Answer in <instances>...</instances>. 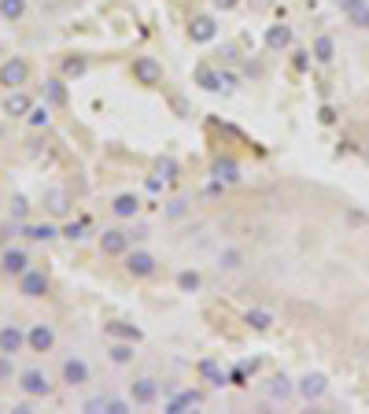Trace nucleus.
I'll return each mask as SVG.
<instances>
[{
  "mask_svg": "<svg viewBox=\"0 0 369 414\" xmlns=\"http://www.w3.org/2000/svg\"><path fill=\"white\" fill-rule=\"evenodd\" d=\"M200 285H203L200 270H181V274H178V289H181V292H200Z\"/></svg>",
  "mask_w": 369,
  "mask_h": 414,
  "instance_id": "nucleus-30",
  "label": "nucleus"
},
{
  "mask_svg": "<svg viewBox=\"0 0 369 414\" xmlns=\"http://www.w3.org/2000/svg\"><path fill=\"white\" fill-rule=\"evenodd\" d=\"M15 377V355H0V381Z\"/></svg>",
  "mask_w": 369,
  "mask_h": 414,
  "instance_id": "nucleus-36",
  "label": "nucleus"
},
{
  "mask_svg": "<svg viewBox=\"0 0 369 414\" xmlns=\"http://www.w3.org/2000/svg\"><path fill=\"white\" fill-rule=\"evenodd\" d=\"M85 67H89L85 56H67V59H63V78H82Z\"/></svg>",
  "mask_w": 369,
  "mask_h": 414,
  "instance_id": "nucleus-31",
  "label": "nucleus"
},
{
  "mask_svg": "<svg viewBox=\"0 0 369 414\" xmlns=\"http://www.w3.org/2000/svg\"><path fill=\"white\" fill-rule=\"evenodd\" d=\"M23 348H26L23 326H0V355H19Z\"/></svg>",
  "mask_w": 369,
  "mask_h": 414,
  "instance_id": "nucleus-13",
  "label": "nucleus"
},
{
  "mask_svg": "<svg viewBox=\"0 0 369 414\" xmlns=\"http://www.w3.org/2000/svg\"><path fill=\"white\" fill-rule=\"evenodd\" d=\"M362 4H366V0H336V8H340L343 15H351L354 8H362Z\"/></svg>",
  "mask_w": 369,
  "mask_h": 414,
  "instance_id": "nucleus-42",
  "label": "nucleus"
},
{
  "mask_svg": "<svg viewBox=\"0 0 369 414\" xmlns=\"http://www.w3.org/2000/svg\"><path fill=\"white\" fill-rule=\"evenodd\" d=\"M310 59L314 63H321V67H329V63L336 59V41L329 34H321V37H314V48H310Z\"/></svg>",
  "mask_w": 369,
  "mask_h": 414,
  "instance_id": "nucleus-25",
  "label": "nucleus"
},
{
  "mask_svg": "<svg viewBox=\"0 0 369 414\" xmlns=\"http://www.w3.org/2000/svg\"><path fill=\"white\" fill-rule=\"evenodd\" d=\"M244 267V252L240 248H222L218 252V270H240Z\"/></svg>",
  "mask_w": 369,
  "mask_h": 414,
  "instance_id": "nucleus-28",
  "label": "nucleus"
},
{
  "mask_svg": "<svg viewBox=\"0 0 369 414\" xmlns=\"http://www.w3.org/2000/svg\"><path fill=\"white\" fill-rule=\"evenodd\" d=\"M211 174H214V182L218 185H236L240 182V163H236V159H214V167H211Z\"/></svg>",
  "mask_w": 369,
  "mask_h": 414,
  "instance_id": "nucleus-14",
  "label": "nucleus"
},
{
  "mask_svg": "<svg viewBox=\"0 0 369 414\" xmlns=\"http://www.w3.org/2000/svg\"><path fill=\"white\" fill-rule=\"evenodd\" d=\"M45 207H48V215H56V218L70 215V193H67V189H48V193H45Z\"/></svg>",
  "mask_w": 369,
  "mask_h": 414,
  "instance_id": "nucleus-24",
  "label": "nucleus"
},
{
  "mask_svg": "<svg viewBox=\"0 0 369 414\" xmlns=\"http://www.w3.org/2000/svg\"><path fill=\"white\" fill-rule=\"evenodd\" d=\"M325 392H329V377H325L321 370H310V374H303V377L296 381V396H299L303 403H318Z\"/></svg>",
  "mask_w": 369,
  "mask_h": 414,
  "instance_id": "nucleus-3",
  "label": "nucleus"
},
{
  "mask_svg": "<svg viewBox=\"0 0 369 414\" xmlns=\"http://www.w3.org/2000/svg\"><path fill=\"white\" fill-rule=\"evenodd\" d=\"M26 78H30V63L23 56H12L8 63H0V86L19 89V86H26Z\"/></svg>",
  "mask_w": 369,
  "mask_h": 414,
  "instance_id": "nucleus-7",
  "label": "nucleus"
},
{
  "mask_svg": "<svg viewBox=\"0 0 369 414\" xmlns=\"http://www.w3.org/2000/svg\"><path fill=\"white\" fill-rule=\"evenodd\" d=\"M19 388H23L26 399H48L56 385H52V377L45 374V370L30 366V370H23V374H19Z\"/></svg>",
  "mask_w": 369,
  "mask_h": 414,
  "instance_id": "nucleus-1",
  "label": "nucleus"
},
{
  "mask_svg": "<svg viewBox=\"0 0 369 414\" xmlns=\"http://www.w3.org/2000/svg\"><path fill=\"white\" fill-rule=\"evenodd\" d=\"M133 411V399H111L104 396V414H129Z\"/></svg>",
  "mask_w": 369,
  "mask_h": 414,
  "instance_id": "nucleus-33",
  "label": "nucleus"
},
{
  "mask_svg": "<svg viewBox=\"0 0 369 414\" xmlns=\"http://www.w3.org/2000/svg\"><path fill=\"white\" fill-rule=\"evenodd\" d=\"M48 100H52V104H63V100H67V89H63V82H48Z\"/></svg>",
  "mask_w": 369,
  "mask_h": 414,
  "instance_id": "nucleus-39",
  "label": "nucleus"
},
{
  "mask_svg": "<svg viewBox=\"0 0 369 414\" xmlns=\"http://www.w3.org/2000/svg\"><path fill=\"white\" fill-rule=\"evenodd\" d=\"M200 403H203V392H196V388H184V392H178L173 399L162 403V411H167V414H184L189 407H200Z\"/></svg>",
  "mask_w": 369,
  "mask_h": 414,
  "instance_id": "nucleus-15",
  "label": "nucleus"
},
{
  "mask_svg": "<svg viewBox=\"0 0 369 414\" xmlns=\"http://www.w3.org/2000/svg\"><path fill=\"white\" fill-rule=\"evenodd\" d=\"M104 333L111 341H133V344H140V337H144L133 322H104Z\"/></svg>",
  "mask_w": 369,
  "mask_h": 414,
  "instance_id": "nucleus-23",
  "label": "nucleus"
},
{
  "mask_svg": "<svg viewBox=\"0 0 369 414\" xmlns=\"http://www.w3.org/2000/svg\"><path fill=\"white\" fill-rule=\"evenodd\" d=\"M292 37H296V34H292V26H285V23H277V26H269L266 30V48L269 52H285V48H292Z\"/></svg>",
  "mask_w": 369,
  "mask_h": 414,
  "instance_id": "nucleus-17",
  "label": "nucleus"
},
{
  "mask_svg": "<svg viewBox=\"0 0 369 414\" xmlns=\"http://www.w3.org/2000/svg\"><path fill=\"white\" fill-rule=\"evenodd\" d=\"M347 23H351L354 30H369V0H366L362 8H354L351 15H347Z\"/></svg>",
  "mask_w": 369,
  "mask_h": 414,
  "instance_id": "nucleus-34",
  "label": "nucleus"
},
{
  "mask_svg": "<svg viewBox=\"0 0 369 414\" xmlns=\"http://www.w3.org/2000/svg\"><path fill=\"white\" fill-rule=\"evenodd\" d=\"M133 341H111V348H107V359H111L115 366H129L133 363Z\"/></svg>",
  "mask_w": 369,
  "mask_h": 414,
  "instance_id": "nucleus-26",
  "label": "nucleus"
},
{
  "mask_svg": "<svg viewBox=\"0 0 369 414\" xmlns=\"http://www.w3.org/2000/svg\"><path fill=\"white\" fill-rule=\"evenodd\" d=\"M229 381H233V385H247V366H233L229 370Z\"/></svg>",
  "mask_w": 369,
  "mask_h": 414,
  "instance_id": "nucleus-40",
  "label": "nucleus"
},
{
  "mask_svg": "<svg viewBox=\"0 0 369 414\" xmlns=\"http://www.w3.org/2000/svg\"><path fill=\"white\" fill-rule=\"evenodd\" d=\"M292 392H296V385H292V377H285V374H274V377H269V385H266L269 399H288Z\"/></svg>",
  "mask_w": 369,
  "mask_h": 414,
  "instance_id": "nucleus-27",
  "label": "nucleus"
},
{
  "mask_svg": "<svg viewBox=\"0 0 369 414\" xmlns=\"http://www.w3.org/2000/svg\"><path fill=\"white\" fill-rule=\"evenodd\" d=\"M30 270V252L26 248H4L0 252V274H8V278H19V274Z\"/></svg>",
  "mask_w": 369,
  "mask_h": 414,
  "instance_id": "nucleus-8",
  "label": "nucleus"
},
{
  "mask_svg": "<svg viewBox=\"0 0 369 414\" xmlns=\"http://www.w3.org/2000/svg\"><path fill=\"white\" fill-rule=\"evenodd\" d=\"M126 274L129 278H151V274L159 270V259L151 256V252H144V248H133V252H126Z\"/></svg>",
  "mask_w": 369,
  "mask_h": 414,
  "instance_id": "nucleus-4",
  "label": "nucleus"
},
{
  "mask_svg": "<svg viewBox=\"0 0 369 414\" xmlns=\"http://www.w3.org/2000/svg\"><path fill=\"white\" fill-rule=\"evenodd\" d=\"M59 377H63V385H67V388H82V385H89V381H93V370H89V363H85L82 355H67V359H63V366H59Z\"/></svg>",
  "mask_w": 369,
  "mask_h": 414,
  "instance_id": "nucleus-2",
  "label": "nucleus"
},
{
  "mask_svg": "<svg viewBox=\"0 0 369 414\" xmlns=\"http://www.w3.org/2000/svg\"><path fill=\"white\" fill-rule=\"evenodd\" d=\"M189 37H192V45H211V41L218 37L214 15H192L189 19Z\"/></svg>",
  "mask_w": 369,
  "mask_h": 414,
  "instance_id": "nucleus-10",
  "label": "nucleus"
},
{
  "mask_svg": "<svg viewBox=\"0 0 369 414\" xmlns=\"http://www.w3.org/2000/svg\"><path fill=\"white\" fill-rule=\"evenodd\" d=\"M133 82L137 86H159L162 82V63L155 59V56H137L133 59Z\"/></svg>",
  "mask_w": 369,
  "mask_h": 414,
  "instance_id": "nucleus-6",
  "label": "nucleus"
},
{
  "mask_svg": "<svg viewBox=\"0 0 369 414\" xmlns=\"http://www.w3.org/2000/svg\"><path fill=\"white\" fill-rule=\"evenodd\" d=\"M19 292L30 296V300H41V296L48 292V274L37 270V267H30L26 274H19Z\"/></svg>",
  "mask_w": 369,
  "mask_h": 414,
  "instance_id": "nucleus-11",
  "label": "nucleus"
},
{
  "mask_svg": "<svg viewBox=\"0 0 369 414\" xmlns=\"http://www.w3.org/2000/svg\"><path fill=\"white\" fill-rule=\"evenodd\" d=\"M23 237L37 241V244H48V241L59 237V229L52 226V222H23Z\"/></svg>",
  "mask_w": 369,
  "mask_h": 414,
  "instance_id": "nucleus-22",
  "label": "nucleus"
},
{
  "mask_svg": "<svg viewBox=\"0 0 369 414\" xmlns=\"http://www.w3.org/2000/svg\"><path fill=\"white\" fill-rule=\"evenodd\" d=\"M111 215H115V218H137V215H140V200H137L133 193H118V196L111 200Z\"/></svg>",
  "mask_w": 369,
  "mask_h": 414,
  "instance_id": "nucleus-20",
  "label": "nucleus"
},
{
  "mask_svg": "<svg viewBox=\"0 0 369 414\" xmlns=\"http://www.w3.org/2000/svg\"><path fill=\"white\" fill-rule=\"evenodd\" d=\"M59 237H67V241H85V222H67V226L59 229Z\"/></svg>",
  "mask_w": 369,
  "mask_h": 414,
  "instance_id": "nucleus-35",
  "label": "nucleus"
},
{
  "mask_svg": "<svg viewBox=\"0 0 369 414\" xmlns=\"http://www.w3.org/2000/svg\"><path fill=\"white\" fill-rule=\"evenodd\" d=\"M196 86H200V89H207V93H225L222 70L207 67V63H200V67H196Z\"/></svg>",
  "mask_w": 369,
  "mask_h": 414,
  "instance_id": "nucleus-19",
  "label": "nucleus"
},
{
  "mask_svg": "<svg viewBox=\"0 0 369 414\" xmlns=\"http://www.w3.org/2000/svg\"><path fill=\"white\" fill-rule=\"evenodd\" d=\"M129 241H133V237H129L126 229H104L100 233V252L118 259V256H126V252H129Z\"/></svg>",
  "mask_w": 369,
  "mask_h": 414,
  "instance_id": "nucleus-12",
  "label": "nucleus"
},
{
  "mask_svg": "<svg viewBox=\"0 0 369 414\" xmlns=\"http://www.w3.org/2000/svg\"><path fill=\"white\" fill-rule=\"evenodd\" d=\"M218 12H233V8H240V0H211Z\"/></svg>",
  "mask_w": 369,
  "mask_h": 414,
  "instance_id": "nucleus-43",
  "label": "nucleus"
},
{
  "mask_svg": "<svg viewBox=\"0 0 369 414\" xmlns=\"http://www.w3.org/2000/svg\"><path fill=\"white\" fill-rule=\"evenodd\" d=\"M26 211H30L26 196H15V200H12V218H15V222H23V218H26Z\"/></svg>",
  "mask_w": 369,
  "mask_h": 414,
  "instance_id": "nucleus-38",
  "label": "nucleus"
},
{
  "mask_svg": "<svg viewBox=\"0 0 369 414\" xmlns=\"http://www.w3.org/2000/svg\"><path fill=\"white\" fill-rule=\"evenodd\" d=\"M159 174H162V182H173L178 178V163L173 159H159Z\"/></svg>",
  "mask_w": 369,
  "mask_h": 414,
  "instance_id": "nucleus-37",
  "label": "nucleus"
},
{
  "mask_svg": "<svg viewBox=\"0 0 369 414\" xmlns=\"http://www.w3.org/2000/svg\"><path fill=\"white\" fill-rule=\"evenodd\" d=\"M129 399L137 403V407H151V403L159 399V381L151 374H140L129 381Z\"/></svg>",
  "mask_w": 369,
  "mask_h": 414,
  "instance_id": "nucleus-5",
  "label": "nucleus"
},
{
  "mask_svg": "<svg viewBox=\"0 0 369 414\" xmlns=\"http://www.w3.org/2000/svg\"><path fill=\"white\" fill-rule=\"evenodd\" d=\"M30 108H34V100H30L23 89H12V93L4 97V111L12 115V119H26V115H30Z\"/></svg>",
  "mask_w": 369,
  "mask_h": 414,
  "instance_id": "nucleus-18",
  "label": "nucleus"
},
{
  "mask_svg": "<svg viewBox=\"0 0 369 414\" xmlns=\"http://www.w3.org/2000/svg\"><path fill=\"white\" fill-rule=\"evenodd\" d=\"M184 204H189V200H170L167 215H170V218H181V215H184Z\"/></svg>",
  "mask_w": 369,
  "mask_h": 414,
  "instance_id": "nucleus-41",
  "label": "nucleus"
},
{
  "mask_svg": "<svg viewBox=\"0 0 369 414\" xmlns=\"http://www.w3.org/2000/svg\"><path fill=\"white\" fill-rule=\"evenodd\" d=\"M26 15V0H0V19L15 23V19Z\"/></svg>",
  "mask_w": 369,
  "mask_h": 414,
  "instance_id": "nucleus-29",
  "label": "nucleus"
},
{
  "mask_svg": "<svg viewBox=\"0 0 369 414\" xmlns=\"http://www.w3.org/2000/svg\"><path fill=\"white\" fill-rule=\"evenodd\" d=\"M48 119H52V108H48V104H34V108H30V115H26L30 126H48Z\"/></svg>",
  "mask_w": 369,
  "mask_h": 414,
  "instance_id": "nucleus-32",
  "label": "nucleus"
},
{
  "mask_svg": "<svg viewBox=\"0 0 369 414\" xmlns=\"http://www.w3.org/2000/svg\"><path fill=\"white\" fill-rule=\"evenodd\" d=\"M244 326L255 329V333H266V329H274V311H266V307H247Z\"/></svg>",
  "mask_w": 369,
  "mask_h": 414,
  "instance_id": "nucleus-21",
  "label": "nucleus"
},
{
  "mask_svg": "<svg viewBox=\"0 0 369 414\" xmlns=\"http://www.w3.org/2000/svg\"><path fill=\"white\" fill-rule=\"evenodd\" d=\"M200 377L203 381H207V385L211 388H222V385H229V374H225V370H222V363H218V359H200Z\"/></svg>",
  "mask_w": 369,
  "mask_h": 414,
  "instance_id": "nucleus-16",
  "label": "nucleus"
},
{
  "mask_svg": "<svg viewBox=\"0 0 369 414\" xmlns=\"http://www.w3.org/2000/svg\"><path fill=\"white\" fill-rule=\"evenodd\" d=\"M26 348H30V352H37V355L52 352V348H56V329L45 326V322L30 326V329H26Z\"/></svg>",
  "mask_w": 369,
  "mask_h": 414,
  "instance_id": "nucleus-9",
  "label": "nucleus"
},
{
  "mask_svg": "<svg viewBox=\"0 0 369 414\" xmlns=\"http://www.w3.org/2000/svg\"><path fill=\"white\" fill-rule=\"evenodd\" d=\"M362 152H366V159H369V144H366V148H362Z\"/></svg>",
  "mask_w": 369,
  "mask_h": 414,
  "instance_id": "nucleus-44",
  "label": "nucleus"
}]
</instances>
